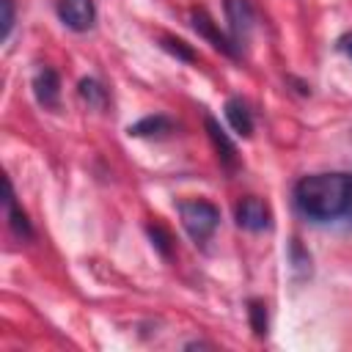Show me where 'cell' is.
Instances as JSON below:
<instances>
[{
	"label": "cell",
	"mask_w": 352,
	"mask_h": 352,
	"mask_svg": "<svg viewBox=\"0 0 352 352\" xmlns=\"http://www.w3.org/2000/svg\"><path fill=\"white\" fill-rule=\"evenodd\" d=\"M6 212H8V226H11V231H14L19 239H30V236H33L30 220H28V214L16 206L14 187H11V182H8V179H6Z\"/></svg>",
	"instance_id": "obj_9"
},
{
	"label": "cell",
	"mask_w": 352,
	"mask_h": 352,
	"mask_svg": "<svg viewBox=\"0 0 352 352\" xmlns=\"http://www.w3.org/2000/svg\"><path fill=\"white\" fill-rule=\"evenodd\" d=\"M190 19H192V28L198 30V36H204L214 50H220V52L228 55V58H236V55H239L236 47H234V41H231V36H223L220 28L214 25V19H212L204 8H192V11H190Z\"/></svg>",
	"instance_id": "obj_5"
},
{
	"label": "cell",
	"mask_w": 352,
	"mask_h": 352,
	"mask_svg": "<svg viewBox=\"0 0 352 352\" xmlns=\"http://www.w3.org/2000/svg\"><path fill=\"white\" fill-rule=\"evenodd\" d=\"M170 129V121L165 118V116H146V118H140L138 124H129V135H135V138H146V135H162V132H168Z\"/></svg>",
	"instance_id": "obj_11"
},
{
	"label": "cell",
	"mask_w": 352,
	"mask_h": 352,
	"mask_svg": "<svg viewBox=\"0 0 352 352\" xmlns=\"http://www.w3.org/2000/svg\"><path fill=\"white\" fill-rule=\"evenodd\" d=\"M248 316H250V327H253V333H256L258 338L267 336V305H264L261 300H250Z\"/></svg>",
	"instance_id": "obj_14"
},
{
	"label": "cell",
	"mask_w": 352,
	"mask_h": 352,
	"mask_svg": "<svg viewBox=\"0 0 352 352\" xmlns=\"http://www.w3.org/2000/svg\"><path fill=\"white\" fill-rule=\"evenodd\" d=\"M338 50H341L346 58H352V33H344V36L338 38Z\"/></svg>",
	"instance_id": "obj_17"
},
{
	"label": "cell",
	"mask_w": 352,
	"mask_h": 352,
	"mask_svg": "<svg viewBox=\"0 0 352 352\" xmlns=\"http://www.w3.org/2000/svg\"><path fill=\"white\" fill-rule=\"evenodd\" d=\"M160 41H162V50H168L173 58H179V60H184V63H192V60H195V52H192V47H190V44H184L182 38H173V36H162Z\"/></svg>",
	"instance_id": "obj_13"
},
{
	"label": "cell",
	"mask_w": 352,
	"mask_h": 352,
	"mask_svg": "<svg viewBox=\"0 0 352 352\" xmlns=\"http://www.w3.org/2000/svg\"><path fill=\"white\" fill-rule=\"evenodd\" d=\"M234 217H236V226L245 228V231H264V228H270V220H272L270 206L261 198H253V195L242 198L236 204Z\"/></svg>",
	"instance_id": "obj_6"
},
{
	"label": "cell",
	"mask_w": 352,
	"mask_h": 352,
	"mask_svg": "<svg viewBox=\"0 0 352 352\" xmlns=\"http://www.w3.org/2000/svg\"><path fill=\"white\" fill-rule=\"evenodd\" d=\"M226 118H228V124H231V129L236 135L250 138V132H253V116H250V110H248V104L242 99H228L226 102Z\"/></svg>",
	"instance_id": "obj_10"
},
{
	"label": "cell",
	"mask_w": 352,
	"mask_h": 352,
	"mask_svg": "<svg viewBox=\"0 0 352 352\" xmlns=\"http://www.w3.org/2000/svg\"><path fill=\"white\" fill-rule=\"evenodd\" d=\"M33 94H36L41 107L55 110L58 102H60V77H58V72L50 69V66H41L33 74Z\"/></svg>",
	"instance_id": "obj_7"
},
{
	"label": "cell",
	"mask_w": 352,
	"mask_h": 352,
	"mask_svg": "<svg viewBox=\"0 0 352 352\" xmlns=\"http://www.w3.org/2000/svg\"><path fill=\"white\" fill-rule=\"evenodd\" d=\"M14 28V0H0V38L6 41Z\"/></svg>",
	"instance_id": "obj_15"
},
{
	"label": "cell",
	"mask_w": 352,
	"mask_h": 352,
	"mask_svg": "<svg viewBox=\"0 0 352 352\" xmlns=\"http://www.w3.org/2000/svg\"><path fill=\"white\" fill-rule=\"evenodd\" d=\"M58 16L69 30L85 33L96 22V6L94 0H58Z\"/></svg>",
	"instance_id": "obj_4"
},
{
	"label": "cell",
	"mask_w": 352,
	"mask_h": 352,
	"mask_svg": "<svg viewBox=\"0 0 352 352\" xmlns=\"http://www.w3.org/2000/svg\"><path fill=\"white\" fill-rule=\"evenodd\" d=\"M148 231V236H151V242H154V248L162 253V256H170V236H168V231L162 228V226H148L146 228Z\"/></svg>",
	"instance_id": "obj_16"
},
{
	"label": "cell",
	"mask_w": 352,
	"mask_h": 352,
	"mask_svg": "<svg viewBox=\"0 0 352 352\" xmlns=\"http://www.w3.org/2000/svg\"><path fill=\"white\" fill-rule=\"evenodd\" d=\"M297 209L311 220H333L349 212L352 176L349 173H314L294 187Z\"/></svg>",
	"instance_id": "obj_1"
},
{
	"label": "cell",
	"mask_w": 352,
	"mask_h": 352,
	"mask_svg": "<svg viewBox=\"0 0 352 352\" xmlns=\"http://www.w3.org/2000/svg\"><path fill=\"white\" fill-rule=\"evenodd\" d=\"M346 214H349V220H352V204H349V212H346Z\"/></svg>",
	"instance_id": "obj_18"
},
{
	"label": "cell",
	"mask_w": 352,
	"mask_h": 352,
	"mask_svg": "<svg viewBox=\"0 0 352 352\" xmlns=\"http://www.w3.org/2000/svg\"><path fill=\"white\" fill-rule=\"evenodd\" d=\"M204 124H206L209 140H212V146H214V151H217V157H220L223 168L234 170V168H236V162H239V157H236V146L231 143V138L226 135V129L217 124V118L206 116V118H204Z\"/></svg>",
	"instance_id": "obj_8"
},
{
	"label": "cell",
	"mask_w": 352,
	"mask_h": 352,
	"mask_svg": "<svg viewBox=\"0 0 352 352\" xmlns=\"http://www.w3.org/2000/svg\"><path fill=\"white\" fill-rule=\"evenodd\" d=\"M179 217H182V226L184 231L195 239V242H206L217 223H220V212L214 204L209 201H201V198H192V201H182L179 204Z\"/></svg>",
	"instance_id": "obj_2"
},
{
	"label": "cell",
	"mask_w": 352,
	"mask_h": 352,
	"mask_svg": "<svg viewBox=\"0 0 352 352\" xmlns=\"http://www.w3.org/2000/svg\"><path fill=\"white\" fill-rule=\"evenodd\" d=\"M226 16H228L231 41L239 52L250 41V33H253V25H256V14H253L250 0H226Z\"/></svg>",
	"instance_id": "obj_3"
},
{
	"label": "cell",
	"mask_w": 352,
	"mask_h": 352,
	"mask_svg": "<svg viewBox=\"0 0 352 352\" xmlns=\"http://www.w3.org/2000/svg\"><path fill=\"white\" fill-rule=\"evenodd\" d=\"M80 99H82L88 107L102 110V107L107 104V91H104V88H102L96 80L85 77V80H80Z\"/></svg>",
	"instance_id": "obj_12"
}]
</instances>
